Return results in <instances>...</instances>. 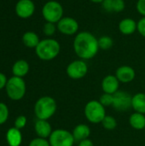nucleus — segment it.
Returning <instances> with one entry per match:
<instances>
[{"instance_id": "nucleus-34", "label": "nucleus", "mask_w": 145, "mask_h": 146, "mask_svg": "<svg viewBox=\"0 0 145 146\" xmlns=\"http://www.w3.org/2000/svg\"><path fill=\"white\" fill-rule=\"evenodd\" d=\"M92 3H102L104 0H90Z\"/></svg>"}, {"instance_id": "nucleus-14", "label": "nucleus", "mask_w": 145, "mask_h": 146, "mask_svg": "<svg viewBox=\"0 0 145 146\" xmlns=\"http://www.w3.org/2000/svg\"><path fill=\"white\" fill-rule=\"evenodd\" d=\"M34 129L38 137L42 139H47L52 133L50 124L46 120H38L35 123Z\"/></svg>"}, {"instance_id": "nucleus-21", "label": "nucleus", "mask_w": 145, "mask_h": 146, "mask_svg": "<svg viewBox=\"0 0 145 146\" xmlns=\"http://www.w3.org/2000/svg\"><path fill=\"white\" fill-rule=\"evenodd\" d=\"M129 124L136 130L145 129V115L134 112L129 117Z\"/></svg>"}, {"instance_id": "nucleus-12", "label": "nucleus", "mask_w": 145, "mask_h": 146, "mask_svg": "<svg viewBox=\"0 0 145 146\" xmlns=\"http://www.w3.org/2000/svg\"><path fill=\"white\" fill-rule=\"evenodd\" d=\"M115 76L121 83H130L136 77L135 70L127 65L121 66L115 71Z\"/></svg>"}, {"instance_id": "nucleus-31", "label": "nucleus", "mask_w": 145, "mask_h": 146, "mask_svg": "<svg viewBox=\"0 0 145 146\" xmlns=\"http://www.w3.org/2000/svg\"><path fill=\"white\" fill-rule=\"evenodd\" d=\"M136 7L138 12L145 17V0H138Z\"/></svg>"}, {"instance_id": "nucleus-11", "label": "nucleus", "mask_w": 145, "mask_h": 146, "mask_svg": "<svg viewBox=\"0 0 145 146\" xmlns=\"http://www.w3.org/2000/svg\"><path fill=\"white\" fill-rule=\"evenodd\" d=\"M15 14L22 19L31 17L35 11V4L32 0H19L15 4Z\"/></svg>"}, {"instance_id": "nucleus-10", "label": "nucleus", "mask_w": 145, "mask_h": 146, "mask_svg": "<svg viewBox=\"0 0 145 146\" xmlns=\"http://www.w3.org/2000/svg\"><path fill=\"white\" fill-rule=\"evenodd\" d=\"M56 27L61 33L68 36L76 34L79 30L78 21L72 17H62L56 23Z\"/></svg>"}, {"instance_id": "nucleus-16", "label": "nucleus", "mask_w": 145, "mask_h": 146, "mask_svg": "<svg viewBox=\"0 0 145 146\" xmlns=\"http://www.w3.org/2000/svg\"><path fill=\"white\" fill-rule=\"evenodd\" d=\"M138 23L132 18H125L119 23V30L124 35H131L137 30Z\"/></svg>"}, {"instance_id": "nucleus-22", "label": "nucleus", "mask_w": 145, "mask_h": 146, "mask_svg": "<svg viewBox=\"0 0 145 146\" xmlns=\"http://www.w3.org/2000/svg\"><path fill=\"white\" fill-rule=\"evenodd\" d=\"M23 44L28 48H36L40 42L38 36L34 32H26L22 36Z\"/></svg>"}, {"instance_id": "nucleus-3", "label": "nucleus", "mask_w": 145, "mask_h": 146, "mask_svg": "<svg viewBox=\"0 0 145 146\" xmlns=\"http://www.w3.org/2000/svg\"><path fill=\"white\" fill-rule=\"evenodd\" d=\"M56 100L49 96H44L38 98L34 105V114L38 120L48 121L51 118L56 111Z\"/></svg>"}, {"instance_id": "nucleus-33", "label": "nucleus", "mask_w": 145, "mask_h": 146, "mask_svg": "<svg viewBox=\"0 0 145 146\" xmlns=\"http://www.w3.org/2000/svg\"><path fill=\"white\" fill-rule=\"evenodd\" d=\"M78 146H94V144L91 139H84V140L79 142V145Z\"/></svg>"}, {"instance_id": "nucleus-4", "label": "nucleus", "mask_w": 145, "mask_h": 146, "mask_svg": "<svg viewBox=\"0 0 145 146\" xmlns=\"http://www.w3.org/2000/svg\"><path fill=\"white\" fill-rule=\"evenodd\" d=\"M84 113L87 121L93 124L102 123L103 120L106 116L105 107L97 100L89 101L85 106Z\"/></svg>"}, {"instance_id": "nucleus-19", "label": "nucleus", "mask_w": 145, "mask_h": 146, "mask_svg": "<svg viewBox=\"0 0 145 146\" xmlns=\"http://www.w3.org/2000/svg\"><path fill=\"white\" fill-rule=\"evenodd\" d=\"M132 108L135 112L145 115V94L138 92L132 96Z\"/></svg>"}, {"instance_id": "nucleus-17", "label": "nucleus", "mask_w": 145, "mask_h": 146, "mask_svg": "<svg viewBox=\"0 0 145 146\" xmlns=\"http://www.w3.org/2000/svg\"><path fill=\"white\" fill-rule=\"evenodd\" d=\"M72 133L75 141L80 142L84 139H89L91 135V128L86 124H79L73 128Z\"/></svg>"}, {"instance_id": "nucleus-29", "label": "nucleus", "mask_w": 145, "mask_h": 146, "mask_svg": "<svg viewBox=\"0 0 145 146\" xmlns=\"http://www.w3.org/2000/svg\"><path fill=\"white\" fill-rule=\"evenodd\" d=\"M26 124V117L24 116V115L18 116L15 121V127L19 129V130L25 127Z\"/></svg>"}, {"instance_id": "nucleus-15", "label": "nucleus", "mask_w": 145, "mask_h": 146, "mask_svg": "<svg viewBox=\"0 0 145 146\" xmlns=\"http://www.w3.org/2000/svg\"><path fill=\"white\" fill-rule=\"evenodd\" d=\"M102 6L109 13H120L125 9V2L124 0H104Z\"/></svg>"}, {"instance_id": "nucleus-2", "label": "nucleus", "mask_w": 145, "mask_h": 146, "mask_svg": "<svg viewBox=\"0 0 145 146\" xmlns=\"http://www.w3.org/2000/svg\"><path fill=\"white\" fill-rule=\"evenodd\" d=\"M61 45L59 42L54 38H44L40 40L35 52L37 56L43 61H51L55 59L60 53Z\"/></svg>"}, {"instance_id": "nucleus-6", "label": "nucleus", "mask_w": 145, "mask_h": 146, "mask_svg": "<svg viewBox=\"0 0 145 146\" xmlns=\"http://www.w3.org/2000/svg\"><path fill=\"white\" fill-rule=\"evenodd\" d=\"M42 15L46 22L56 24L63 17V8L56 1H48L42 8Z\"/></svg>"}, {"instance_id": "nucleus-27", "label": "nucleus", "mask_w": 145, "mask_h": 146, "mask_svg": "<svg viewBox=\"0 0 145 146\" xmlns=\"http://www.w3.org/2000/svg\"><path fill=\"white\" fill-rule=\"evenodd\" d=\"M99 102L101 103L102 105H103L105 108L106 107H109L112 106L113 104V95L112 94H109V93H104L99 98Z\"/></svg>"}, {"instance_id": "nucleus-23", "label": "nucleus", "mask_w": 145, "mask_h": 146, "mask_svg": "<svg viewBox=\"0 0 145 146\" xmlns=\"http://www.w3.org/2000/svg\"><path fill=\"white\" fill-rule=\"evenodd\" d=\"M101 124L107 130H114L117 127V121L115 118L111 115H106Z\"/></svg>"}, {"instance_id": "nucleus-20", "label": "nucleus", "mask_w": 145, "mask_h": 146, "mask_svg": "<svg viewBox=\"0 0 145 146\" xmlns=\"http://www.w3.org/2000/svg\"><path fill=\"white\" fill-rule=\"evenodd\" d=\"M29 72V64L25 60H18L16 61L12 67V73L14 76L17 77H24Z\"/></svg>"}, {"instance_id": "nucleus-13", "label": "nucleus", "mask_w": 145, "mask_h": 146, "mask_svg": "<svg viewBox=\"0 0 145 146\" xmlns=\"http://www.w3.org/2000/svg\"><path fill=\"white\" fill-rule=\"evenodd\" d=\"M120 87V81L116 78L115 75H107L103 78L102 81V89L104 93L109 94H115L119 91Z\"/></svg>"}, {"instance_id": "nucleus-5", "label": "nucleus", "mask_w": 145, "mask_h": 146, "mask_svg": "<svg viewBox=\"0 0 145 146\" xmlns=\"http://www.w3.org/2000/svg\"><path fill=\"white\" fill-rule=\"evenodd\" d=\"M6 92L8 97L14 101H18L23 98L26 94L25 80L17 76H13L8 80L6 86Z\"/></svg>"}, {"instance_id": "nucleus-30", "label": "nucleus", "mask_w": 145, "mask_h": 146, "mask_svg": "<svg viewBox=\"0 0 145 146\" xmlns=\"http://www.w3.org/2000/svg\"><path fill=\"white\" fill-rule=\"evenodd\" d=\"M137 30L138 31V33L145 38V17L141 18L138 22V26H137Z\"/></svg>"}, {"instance_id": "nucleus-26", "label": "nucleus", "mask_w": 145, "mask_h": 146, "mask_svg": "<svg viewBox=\"0 0 145 146\" xmlns=\"http://www.w3.org/2000/svg\"><path fill=\"white\" fill-rule=\"evenodd\" d=\"M9 118V109L3 103H0V125L5 123Z\"/></svg>"}, {"instance_id": "nucleus-28", "label": "nucleus", "mask_w": 145, "mask_h": 146, "mask_svg": "<svg viewBox=\"0 0 145 146\" xmlns=\"http://www.w3.org/2000/svg\"><path fill=\"white\" fill-rule=\"evenodd\" d=\"M29 146H50L49 140H47L46 139H42V138H36L33 139L30 144Z\"/></svg>"}, {"instance_id": "nucleus-9", "label": "nucleus", "mask_w": 145, "mask_h": 146, "mask_svg": "<svg viewBox=\"0 0 145 146\" xmlns=\"http://www.w3.org/2000/svg\"><path fill=\"white\" fill-rule=\"evenodd\" d=\"M132 96H131L128 92L124 91H118L113 94L112 107L119 112L126 111L132 108Z\"/></svg>"}, {"instance_id": "nucleus-1", "label": "nucleus", "mask_w": 145, "mask_h": 146, "mask_svg": "<svg viewBox=\"0 0 145 146\" xmlns=\"http://www.w3.org/2000/svg\"><path fill=\"white\" fill-rule=\"evenodd\" d=\"M73 47L80 59L90 60L95 57L99 50L98 39L90 32H80L76 34Z\"/></svg>"}, {"instance_id": "nucleus-32", "label": "nucleus", "mask_w": 145, "mask_h": 146, "mask_svg": "<svg viewBox=\"0 0 145 146\" xmlns=\"http://www.w3.org/2000/svg\"><path fill=\"white\" fill-rule=\"evenodd\" d=\"M7 81H8V80H7L6 76L3 73H0V90L6 86Z\"/></svg>"}, {"instance_id": "nucleus-18", "label": "nucleus", "mask_w": 145, "mask_h": 146, "mask_svg": "<svg viewBox=\"0 0 145 146\" xmlns=\"http://www.w3.org/2000/svg\"><path fill=\"white\" fill-rule=\"evenodd\" d=\"M6 139L9 146H20L22 141L21 131L15 127L9 128L6 133Z\"/></svg>"}, {"instance_id": "nucleus-24", "label": "nucleus", "mask_w": 145, "mask_h": 146, "mask_svg": "<svg viewBox=\"0 0 145 146\" xmlns=\"http://www.w3.org/2000/svg\"><path fill=\"white\" fill-rule=\"evenodd\" d=\"M113 39L109 37V36H102L101 38H98V45H99V49L107 50H109L112 46H113Z\"/></svg>"}, {"instance_id": "nucleus-8", "label": "nucleus", "mask_w": 145, "mask_h": 146, "mask_svg": "<svg viewBox=\"0 0 145 146\" xmlns=\"http://www.w3.org/2000/svg\"><path fill=\"white\" fill-rule=\"evenodd\" d=\"M66 73L72 80L83 79L88 73V65L85 60L82 59L73 61L68 65Z\"/></svg>"}, {"instance_id": "nucleus-25", "label": "nucleus", "mask_w": 145, "mask_h": 146, "mask_svg": "<svg viewBox=\"0 0 145 146\" xmlns=\"http://www.w3.org/2000/svg\"><path fill=\"white\" fill-rule=\"evenodd\" d=\"M57 29V27L56 26L55 23H51V22H46L44 25V27H43V32L44 33L48 36V37H50V36H53L56 33Z\"/></svg>"}, {"instance_id": "nucleus-7", "label": "nucleus", "mask_w": 145, "mask_h": 146, "mask_svg": "<svg viewBox=\"0 0 145 146\" xmlns=\"http://www.w3.org/2000/svg\"><path fill=\"white\" fill-rule=\"evenodd\" d=\"M50 146H73L75 139L73 133L66 129H56L49 137Z\"/></svg>"}]
</instances>
